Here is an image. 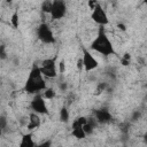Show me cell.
<instances>
[{"label": "cell", "instance_id": "cell-1", "mask_svg": "<svg viewBox=\"0 0 147 147\" xmlns=\"http://www.w3.org/2000/svg\"><path fill=\"white\" fill-rule=\"evenodd\" d=\"M46 88V82L44 76L40 72L39 65L33 64L29 76L25 80V85H24V91L29 94H39V92L44 91Z\"/></svg>", "mask_w": 147, "mask_h": 147}, {"label": "cell", "instance_id": "cell-2", "mask_svg": "<svg viewBox=\"0 0 147 147\" xmlns=\"http://www.w3.org/2000/svg\"><path fill=\"white\" fill-rule=\"evenodd\" d=\"M90 47L92 51H94V52H96L103 56H110V55H114L116 53L114 49L113 42L110 41V39L108 38V36L103 29L99 30L96 37L92 40Z\"/></svg>", "mask_w": 147, "mask_h": 147}, {"label": "cell", "instance_id": "cell-3", "mask_svg": "<svg viewBox=\"0 0 147 147\" xmlns=\"http://www.w3.org/2000/svg\"><path fill=\"white\" fill-rule=\"evenodd\" d=\"M56 55L53 57H47L41 61V65L39 67L40 72L46 78H55L57 76V64H56Z\"/></svg>", "mask_w": 147, "mask_h": 147}, {"label": "cell", "instance_id": "cell-4", "mask_svg": "<svg viewBox=\"0 0 147 147\" xmlns=\"http://www.w3.org/2000/svg\"><path fill=\"white\" fill-rule=\"evenodd\" d=\"M37 37L38 39L46 45H51L55 42V37L54 33L51 29V26L47 23H41L37 28Z\"/></svg>", "mask_w": 147, "mask_h": 147}, {"label": "cell", "instance_id": "cell-5", "mask_svg": "<svg viewBox=\"0 0 147 147\" xmlns=\"http://www.w3.org/2000/svg\"><path fill=\"white\" fill-rule=\"evenodd\" d=\"M30 107L33 110V113H36L38 115H48L49 114L46 101L41 94H36L32 98V100L30 102Z\"/></svg>", "mask_w": 147, "mask_h": 147}, {"label": "cell", "instance_id": "cell-6", "mask_svg": "<svg viewBox=\"0 0 147 147\" xmlns=\"http://www.w3.org/2000/svg\"><path fill=\"white\" fill-rule=\"evenodd\" d=\"M91 18L99 25H107L109 23V18L107 16L106 10L103 9V7L101 6V3H96V6L92 9V14H91Z\"/></svg>", "mask_w": 147, "mask_h": 147}, {"label": "cell", "instance_id": "cell-7", "mask_svg": "<svg viewBox=\"0 0 147 147\" xmlns=\"http://www.w3.org/2000/svg\"><path fill=\"white\" fill-rule=\"evenodd\" d=\"M82 63H83V68L85 71H92L94 69H96L99 67V62L98 60L92 55V53L86 49V48H83V55H82Z\"/></svg>", "mask_w": 147, "mask_h": 147}, {"label": "cell", "instance_id": "cell-8", "mask_svg": "<svg viewBox=\"0 0 147 147\" xmlns=\"http://www.w3.org/2000/svg\"><path fill=\"white\" fill-rule=\"evenodd\" d=\"M65 13H67V5L64 1H61V0L52 1V7L49 11L52 20H61L64 17Z\"/></svg>", "mask_w": 147, "mask_h": 147}, {"label": "cell", "instance_id": "cell-9", "mask_svg": "<svg viewBox=\"0 0 147 147\" xmlns=\"http://www.w3.org/2000/svg\"><path fill=\"white\" fill-rule=\"evenodd\" d=\"M86 122H87V117H83V116H80V117H78V118H76V119L74 121L72 126H71V129H72L71 133H72V136H74L76 139L82 140V139L86 138V134H85V132H84V130H83V125H84Z\"/></svg>", "mask_w": 147, "mask_h": 147}, {"label": "cell", "instance_id": "cell-10", "mask_svg": "<svg viewBox=\"0 0 147 147\" xmlns=\"http://www.w3.org/2000/svg\"><path fill=\"white\" fill-rule=\"evenodd\" d=\"M94 119L98 124H107L113 121V115L107 108H100L94 110Z\"/></svg>", "mask_w": 147, "mask_h": 147}, {"label": "cell", "instance_id": "cell-11", "mask_svg": "<svg viewBox=\"0 0 147 147\" xmlns=\"http://www.w3.org/2000/svg\"><path fill=\"white\" fill-rule=\"evenodd\" d=\"M40 124H41V119H40L39 115L36 114V113H31V114L29 115L26 129H28L29 131H32V130H34V129H38V127L40 126Z\"/></svg>", "mask_w": 147, "mask_h": 147}, {"label": "cell", "instance_id": "cell-12", "mask_svg": "<svg viewBox=\"0 0 147 147\" xmlns=\"http://www.w3.org/2000/svg\"><path fill=\"white\" fill-rule=\"evenodd\" d=\"M18 147H36V142L33 139V134L31 132L24 133L20 140Z\"/></svg>", "mask_w": 147, "mask_h": 147}, {"label": "cell", "instance_id": "cell-13", "mask_svg": "<svg viewBox=\"0 0 147 147\" xmlns=\"http://www.w3.org/2000/svg\"><path fill=\"white\" fill-rule=\"evenodd\" d=\"M42 98L45 100H52L55 98V91L52 88V87H46L44 91H42Z\"/></svg>", "mask_w": 147, "mask_h": 147}, {"label": "cell", "instance_id": "cell-14", "mask_svg": "<svg viewBox=\"0 0 147 147\" xmlns=\"http://www.w3.org/2000/svg\"><path fill=\"white\" fill-rule=\"evenodd\" d=\"M60 121L61 122H63V123H67L68 121H69V117H70V115H69V110L65 108V107H62L61 109H60Z\"/></svg>", "mask_w": 147, "mask_h": 147}, {"label": "cell", "instance_id": "cell-15", "mask_svg": "<svg viewBox=\"0 0 147 147\" xmlns=\"http://www.w3.org/2000/svg\"><path fill=\"white\" fill-rule=\"evenodd\" d=\"M10 23H11V25H13L14 29L18 28V24H20V17H18V11H17V10H15V11L13 13V15H11V17H10Z\"/></svg>", "mask_w": 147, "mask_h": 147}, {"label": "cell", "instance_id": "cell-16", "mask_svg": "<svg viewBox=\"0 0 147 147\" xmlns=\"http://www.w3.org/2000/svg\"><path fill=\"white\" fill-rule=\"evenodd\" d=\"M130 62H131V55H130L129 53H124V55H123L122 59H121V63H122V65L126 67V65L130 64Z\"/></svg>", "mask_w": 147, "mask_h": 147}, {"label": "cell", "instance_id": "cell-17", "mask_svg": "<svg viewBox=\"0 0 147 147\" xmlns=\"http://www.w3.org/2000/svg\"><path fill=\"white\" fill-rule=\"evenodd\" d=\"M6 127H7V119L3 115H0V136L3 133Z\"/></svg>", "mask_w": 147, "mask_h": 147}, {"label": "cell", "instance_id": "cell-18", "mask_svg": "<svg viewBox=\"0 0 147 147\" xmlns=\"http://www.w3.org/2000/svg\"><path fill=\"white\" fill-rule=\"evenodd\" d=\"M51 7H52V1H44V2L41 3V10H42L44 13L49 14Z\"/></svg>", "mask_w": 147, "mask_h": 147}, {"label": "cell", "instance_id": "cell-19", "mask_svg": "<svg viewBox=\"0 0 147 147\" xmlns=\"http://www.w3.org/2000/svg\"><path fill=\"white\" fill-rule=\"evenodd\" d=\"M7 57V52H6V46L0 45V60H5Z\"/></svg>", "mask_w": 147, "mask_h": 147}, {"label": "cell", "instance_id": "cell-20", "mask_svg": "<svg viewBox=\"0 0 147 147\" xmlns=\"http://www.w3.org/2000/svg\"><path fill=\"white\" fill-rule=\"evenodd\" d=\"M36 147H52V140H45L41 144L37 145Z\"/></svg>", "mask_w": 147, "mask_h": 147}, {"label": "cell", "instance_id": "cell-21", "mask_svg": "<svg viewBox=\"0 0 147 147\" xmlns=\"http://www.w3.org/2000/svg\"><path fill=\"white\" fill-rule=\"evenodd\" d=\"M140 117H141V113H140L139 110H136V111L133 113V115H132L131 119H132L133 122H136V121H138V119H139Z\"/></svg>", "mask_w": 147, "mask_h": 147}, {"label": "cell", "instance_id": "cell-22", "mask_svg": "<svg viewBox=\"0 0 147 147\" xmlns=\"http://www.w3.org/2000/svg\"><path fill=\"white\" fill-rule=\"evenodd\" d=\"M106 88H107V84H106V83H101V84L98 85V87H96V92H98V93L103 92Z\"/></svg>", "mask_w": 147, "mask_h": 147}, {"label": "cell", "instance_id": "cell-23", "mask_svg": "<svg viewBox=\"0 0 147 147\" xmlns=\"http://www.w3.org/2000/svg\"><path fill=\"white\" fill-rule=\"evenodd\" d=\"M59 71H60V74H64V71H65V63H64V61H61L59 63Z\"/></svg>", "mask_w": 147, "mask_h": 147}, {"label": "cell", "instance_id": "cell-24", "mask_svg": "<svg viewBox=\"0 0 147 147\" xmlns=\"http://www.w3.org/2000/svg\"><path fill=\"white\" fill-rule=\"evenodd\" d=\"M96 3H98V1H88V2H87V5H88V7H90L91 10L96 6Z\"/></svg>", "mask_w": 147, "mask_h": 147}, {"label": "cell", "instance_id": "cell-25", "mask_svg": "<svg viewBox=\"0 0 147 147\" xmlns=\"http://www.w3.org/2000/svg\"><path fill=\"white\" fill-rule=\"evenodd\" d=\"M77 67H78V69H79V70H82V69H83V63H82V59H79V60H78V62H77Z\"/></svg>", "mask_w": 147, "mask_h": 147}, {"label": "cell", "instance_id": "cell-26", "mask_svg": "<svg viewBox=\"0 0 147 147\" xmlns=\"http://www.w3.org/2000/svg\"><path fill=\"white\" fill-rule=\"evenodd\" d=\"M117 26H118V29H121L122 31H125V25H124V24L118 23V24H117Z\"/></svg>", "mask_w": 147, "mask_h": 147}, {"label": "cell", "instance_id": "cell-27", "mask_svg": "<svg viewBox=\"0 0 147 147\" xmlns=\"http://www.w3.org/2000/svg\"><path fill=\"white\" fill-rule=\"evenodd\" d=\"M60 87H61V90H62V91H64V90L67 88V84H65V83H62V84L60 85Z\"/></svg>", "mask_w": 147, "mask_h": 147}]
</instances>
